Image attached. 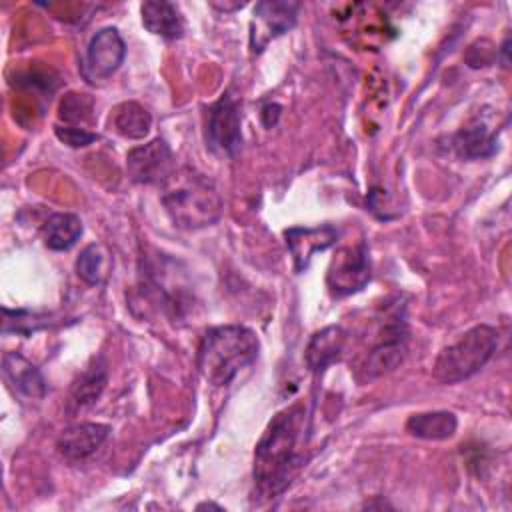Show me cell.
<instances>
[{"instance_id":"5","label":"cell","mask_w":512,"mask_h":512,"mask_svg":"<svg viewBox=\"0 0 512 512\" xmlns=\"http://www.w3.org/2000/svg\"><path fill=\"white\" fill-rule=\"evenodd\" d=\"M240 102L232 92H224L206 112V144L210 150L236 156L242 146Z\"/></svg>"},{"instance_id":"23","label":"cell","mask_w":512,"mask_h":512,"mask_svg":"<svg viewBox=\"0 0 512 512\" xmlns=\"http://www.w3.org/2000/svg\"><path fill=\"white\" fill-rule=\"evenodd\" d=\"M2 332H18V334H30L34 330H40L44 326L50 324L46 314H38V312H28V310H10V308H2Z\"/></svg>"},{"instance_id":"12","label":"cell","mask_w":512,"mask_h":512,"mask_svg":"<svg viewBox=\"0 0 512 512\" xmlns=\"http://www.w3.org/2000/svg\"><path fill=\"white\" fill-rule=\"evenodd\" d=\"M110 426L100 422H80L72 424L56 440L58 452L68 460H82L94 454L108 438Z\"/></svg>"},{"instance_id":"14","label":"cell","mask_w":512,"mask_h":512,"mask_svg":"<svg viewBox=\"0 0 512 512\" xmlns=\"http://www.w3.org/2000/svg\"><path fill=\"white\" fill-rule=\"evenodd\" d=\"M346 332L340 326H326L312 334L306 346V364L312 372H322L336 362L344 350Z\"/></svg>"},{"instance_id":"11","label":"cell","mask_w":512,"mask_h":512,"mask_svg":"<svg viewBox=\"0 0 512 512\" xmlns=\"http://www.w3.org/2000/svg\"><path fill=\"white\" fill-rule=\"evenodd\" d=\"M284 238H286V246L292 254L296 272H304L310 264L312 254L322 252V250L330 248L336 242L338 230L330 224L314 226V228L294 226V228H288L284 232Z\"/></svg>"},{"instance_id":"19","label":"cell","mask_w":512,"mask_h":512,"mask_svg":"<svg viewBox=\"0 0 512 512\" xmlns=\"http://www.w3.org/2000/svg\"><path fill=\"white\" fill-rule=\"evenodd\" d=\"M80 236H82V220L72 212L50 214L42 226L44 244L56 252L72 248Z\"/></svg>"},{"instance_id":"10","label":"cell","mask_w":512,"mask_h":512,"mask_svg":"<svg viewBox=\"0 0 512 512\" xmlns=\"http://www.w3.org/2000/svg\"><path fill=\"white\" fill-rule=\"evenodd\" d=\"M406 356V328L404 322H394L384 328L382 340L368 352L362 366L364 380L380 378L402 364Z\"/></svg>"},{"instance_id":"3","label":"cell","mask_w":512,"mask_h":512,"mask_svg":"<svg viewBox=\"0 0 512 512\" xmlns=\"http://www.w3.org/2000/svg\"><path fill=\"white\" fill-rule=\"evenodd\" d=\"M162 186V204L178 228L198 230L220 218L222 198L214 182L198 170L176 168Z\"/></svg>"},{"instance_id":"2","label":"cell","mask_w":512,"mask_h":512,"mask_svg":"<svg viewBox=\"0 0 512 512\" xmlns=\"http://www.w3.org/2000/svg\"><path fill=\"white\" fill-rule=\"evenodd\" d=\"M260 350L254 330L242 324L208 328L198 346V370L214 386L230 384L238 372L250 366Z\"/></svg>"},{"instance_id":"20","label":"cell","mask_w":512,"mask_h":512,"mask_svg":"<svg viewBox=\"0 0 512 512\" xmlns=\"http://www.w3.org/2000/svg\"><path fill=\"white\" fill-rule=\"evenodd\" d=\"M114 130L130 140H142L152 128L150 112L138 102H122L114 108L112 114Z\"/></svg>"},{"instance_id":"6","label":"cell","mask_w":512,"mask_h":512,"mask_svg":"<svg viewBox=\"0 0 512 512\" xmlns=\"http://www.w3.org/2000/svg\"><path fill=\"white\" fill-rule=\"evenodd\" d=\"M370 280V258L364 242L354 246H342L326 274V284L334 296H348L366 286Z\"/></svg>"},{"instance_id":"9","label":"cell","mask_w":512,"mask_h":512,"mask_svg":"<svg viewBox=\"0 0 512 512\" xmlns=\"http://www.w3.org/2000/svg\"><path fill=\"white\" fill-rule=\"evenodd\" d=\"M126 54L124 40L120 32L112 26L98 30L86 50V60H84V76L90 82L104 80L110 74H114Z\"/></svg>"},{"instance_id":"18","label":"cell","mask_w":512,"mask_h":512,"mask_svg":"<svg viewBox=\"0 0 512 512\" xmlns=\"http://www.w3.org/2000/svg\"><path fill=\"white\" fill-rule=\"evenodd\" d=\"M458 428V420L448 410H434V412H418L412 414L406 422L408 434L422 438V440H446L452 438Z\"/></svg>"},{"instance_id":"25","label":"cell","mask_w":512,"mask_h":512,"mask_svg":"<svg viewBox=\"0 0 512 512\" xmlns=\"http://www.w3.org/2000/svg\"><path fill=\"white\" fill-rule=\"evenodd\" d=\"M278 116H280V106L278 104H264L262 106V122H264V126H268V128L274 126Z\"/></svg>"},{"instance_id":"8","label":"cell","mask_w":512,"mask_h":512,"mask_svg":"<svg viewBox=\"0 0 512 512\" xmlns=\"http://www.w3.org/2000/svg\"><path fill=\"white\" fill-rule=\"evenodd\" d=\"M300 4L284 0H266L254 6L250 20V46L254 52L264 50V46L288 30L294 28Z\"/></svg>"},{"instance_id":"24","label":"cell","mask_w":512,"mask_h":512,"mask_svg":"<svg viewBox=\"0 0 512 512\" xmlns=\"http://www.w3.org/2000/svg\"><path fill=\"white\" fill-rule=\"evenodd\" d=\"M54 132H56V138L62 144L70 146V148H84V146H88L96 140L94 132H90L88 128H80V126H68V124L62 126V124H58L54 128Z\"/></svg>"},{"instance_id":"15","label":"cell","mask_w":512,"mask_h":512,"mask_svg":"<svg viewBox=\"0 0 512 512\" xmlns=\"http://www.w3.org/2000/svg\"><path fill=\"white\" fill-rule=\"evenodd\" d=\"M140 14H142L144 28L156 36L176 40L184 34V20L178 8L170 2H164V0L144 2L140 6Z\"/></svg>"},{"instance_id":"13","label":"cell","mask_w":512,"mask_h":512,"mask_svg":"<svg viewBox=\"0 0 512 512\" xmlns=\"http://www.w3.org/2000/svg\"><path fill=\"white\" fill-rule=\"evenodd\" d=\"M2 374L6 382L28 398H42L46 394V382L40 370L18 352H6L2 358Z\"/></svg>"},{"instance_id":"22","label":"cell","mask_w":512,"mask_h":512,"mask_svg":"<svg viewBox=\"0 0 512 512\" xmlns=\"http://www.w3.org/2000/svg\"><path fill=\"white\" fill-rule=\"evenodd\" d=\"M76 274L90 286H96L104 280L106 276V254L102 246L98 244H88L78 260H76Z\"/></svg>"},{"instance_id":"1","label":"cell","mask_w":512,"mask_h":512,"mask_svg":"<svg viewBox=\"0 0 512 512\" xmlns=\"http://www.w3.org/2000/svg\"><path fill=\"white\" fill-rule=\"evenodd\" d=\"M302 404L280 410L266 426L254 452V484L262 496H278L290 484L298 464V440L304 430Z\"/></svg>"},{"instance_id":"21","label":"cell","mask_w":512,"mask_h":512,"mask_svg":"<svg viewBox=\"0 0 512 512\" xmlns=\"http://www.w3.org/2000/svg\"><path fill=\"white\" fill-rule=\"evenodd\" d=\"M58 118L66 122L68 126H80L94 122V100L88 94L82 92H68L60 106H58Z\"/></svg>"},{"instance_id":"7","label":"cell","mask_w":512,"mask_h":512,"mask_svg":"<svg viewBox=\"0 0 512 512\" xmlns=\"http://www.w3.org/2000/svg\"><path fill=\"white\" fill-rule=\"evenodd\" d=\"M126 170L136 184H164L176 170L174 154L162 138L136 146L126 154Z\"/></svg>"},{"instance_id":"4","label":"cell","mask_w":512,"mask_h":512,"mask_svg":"<svg viewBox=\"0 0 512 512\" xmlns=\"http://www.w3.org/2000/svg\"><path fill=\"white\" fill-rule=\"evenodd\" d=\"M498 332L488 324H478L466 330L454 344L446 346L434 366L432 374L440 384H456L476 374L496 352Z\"/></svg>"},{"instance_id":"17","label":"cell","mask_w":512,"mask_h":512,"mask_svg":"<svg viewBox=\"0 0 512 512\" xmlns=\"http://www.w3.org/2000/svg\"><path fill=\"white\" fill-rule=\"evenodd\" d=\"M106 382H108V370H106V362L98 356L94 358L80 374L78 378L72 382V388H70V402L76 406V408H84V406H90L94 404L102 390L106 388Z\"/></svg>"},{"instance_id":"16","label":"cell","mask_w":512,"mask_h":512,"mask_svg":"<svg viewBox=\"0 0 512 512\" xmlns=\"http://www.w3.org/2000/svg\"><path fill=\"white\" fill-rule=\"evenodd\" d=\"M496 134L482 120H472L454 136V150L460 158L480 160L496 152Z\"/></svg>"}]
</instances>
